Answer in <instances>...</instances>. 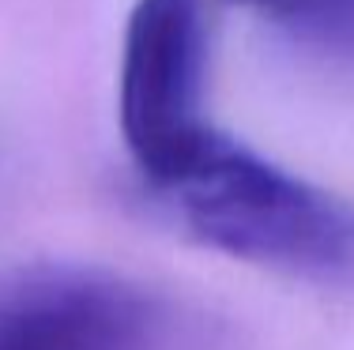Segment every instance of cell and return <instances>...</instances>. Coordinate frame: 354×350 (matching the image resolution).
<instances>
[{
    "mask_svg": "<svg viewBox=\"0 0 354 350\" xmlns=\"http://www.w3.org/2000/svg\"><path fill=\"white\" fill-rule=\"evenodd\" d=\"M181 320L136 279L83 264L0 275V350H177Z\"/></svg>",
    "mask_w": 354,
    "mask_h": 350,
    "instance_id": "3",
    "label": "cell"
},
{
    "mask_svg": "<svg viewBox=\"0 0 354 350\" xmlns=\"http://www.w3.org/2000/svg\"><path fill=\"white\" fill-rule=\"evenodd\" d=\"M245 4H252V8H260V4H264V0H245Z\"/></svg>",
    "mask_w": 354,
    "mask_h": 350,
    "instance_id": "5",
    "label": "cell"
},
{
    "mask_svg": "<svg viewBox=\"0 0 354 350\" xmlns=\"http://www.w3.org/2000/svg\"><path fill=\"white\" fill-rule=\"evenodd\" d=\"M151 196L215 253L324 286H354V204L223 132Z\"/></svg>",
    "mask_w": 354,
    "mask_h": 350,
    "instance_id": "1",
    "label": "cell"
},
{
    "mask_svg": "<svg viewBox=\"0 0 354 350\" xmlns=\"http://www.w3.org/2000/svg\"><path fill=\"white\" fill-rule=\"evenodd\" d=\"M117 128L147 188L170 181L215 136L207 117L204 0H136L117 64Z\"/></svg>",
    "mask_w": 354,
    "mask_h": 350,
    "instance_id": "2",
    "label": "cell"
},
{
    "mask_svg": "<svg viewBox=\"0 0 354 350\" xmlns=\"http://www.w3.org/2000/svg\"><path fill=\"white\" fill-rule=\"evenodd\" d=\"M260 12L283 23L301 46L354 68V0H264Z\"/></svg>",
    "mask_w": 354,
    "mask_h": 350,
    "instance_id": "4",
    "label": "cell"
}]
</instances>
